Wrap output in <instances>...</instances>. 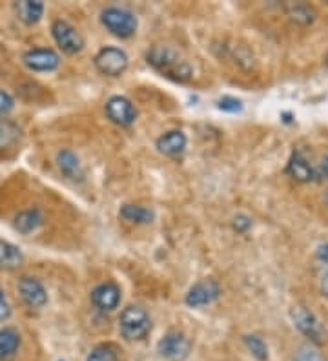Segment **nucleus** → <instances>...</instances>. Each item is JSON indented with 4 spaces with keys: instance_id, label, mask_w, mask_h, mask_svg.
I'll return each mask as SVG.
<instances>
[{
    "instance_id": "nucleus-30",
    "label": "nucleus",
    "mask_w": 328,
    "mask_h": 361,
    "mask_svg": "<svg viewBox=\"0 0 328 361\" xmlns=\"http://www.w3.org/2000/svg\"><path fill=\"white\" fill-rule=\"evenodd\" d=\"M315 256H317V259H320V261H324V263H328V243L321 245V247L315 250Z\"/></svg>"
},
{
    "instance_id": "nucleus-27",
    "label": "nucleus",
    "mask_w": 328,
    "mask_h": 361,
    "mask_svg": "<svg viewBox=\"0 0 328 361\" xmlns=\"http://www.w3.org/2000/svg\"><path fill=\"white\" fill-rule=\"evenodd\" d=\"M13 106H15L13 97H11L9 93H6L0 90V115L9 114V111L13 110Z\"/></svg>"
},
{
    "instance_id": "nucleus-8",
    "label": "nucleus",
    "mask_w": 328,
    "mask_h": 361,
    "mask_svg": "<svg viewBox=\"0 0 328 361\" xmlns=\"http://www.w3.org/2000/svg\"><path fill=\"white\" fill-rule=\"evenodd\" d=\"M292 319L293 325L299 329V332L305 334L306 338L310 339V341H314V343H323L324 339H327V332H324L320 319H317L312 312L303 309V307H298V309L292 310Z\"/></svg>"
},
{
    "instance_id": "nucleus-31",
    "label": "nucleus",
    "mask_w": 328,
    "mask_h": 361,
    "mask_svg": "<svg viewBox=\"0 0 328 361\" xmlns=\"http://www.w3.org/2000/svg\"><path fill=\"white\" fill-rule=\"evenodd\" d=\"M321 290L328 298V270L323 274V278H321Z\"/></svg>"
},
{
    "instance_id": "nucleus-33",
    "label": "nucleus",
    "mask_w": 328,
    "mask_h": 361,
    "mask_svg": "<svg viewBox=\"0 0 328 361\" xmlns=\"http://www.w3.org/2000/svg\"><path fill=\"white\" fill-rule=\"evenodd\" d=\"M324 203L328 204V192H327V195H324Z\"/></svg>"
},
{
    "instance_id": "nucleus-3",
    "label": "nucleus",
    "mask_w": 328,
    "mask_h": 361,
    "mask_svg": "<svg viewBox=\"0 0 328 361\" xmlns=\"http://www.w3.org/2000/svg\"><path fill=\"white\" fill-rule=\"evenodd\" d=\"M101 23L111 35L119 39H130L135 35L137 31V18L135 15L123 8H106L101 13Z\"/></svg>"
},
{
    "instance_id": "nucleus-19",
    "label": "nucleus",
    "mask_w": 328,
    "mask_h": 361,
    "mask_svg": "<svg viewBox=\"0 0 328 361\" xmlns=\"http://www.w3.org/2000/svg\"><path fill=\"white\" fill-rule=\"evenodd\" d=\"M20 345V334L15 329H0V361L13 357Z\"/></svg>"
},
{
    "instance_id": "nucleus-4",
    "label": "nucleus",
    "mask_w": 328,
    "mask_h": 361,
    "mask_svg": "<svg viewBox=\"0 0 328 361\" xmlns=\"http://www.w3.org/2000/svg\"><path fill=\"white\" fill-rule=\"evenodd\" d=\"M95 68L106 77H121L128 70V55L123 49L114 48V46H106L101 51L97 53Z\"/></svg>"
},
{
    "instance_id": "nucleus-25",
    "label": "nucleus",
    "mask_w": 328,
    "mask_h": 361,
    "mask_svg": "<svg viewBox=\"0 0 328 361\" xmlns=\"http://www.w3.org/2000/svg\"><path fill=\"white\" fill-rule=\"evenodd\" d=\"M293 361H324V357L321 356L317 350H314V348H301L298 354H296V357H293Z\"/></svg>"
},
{
    "instance_id": "nucleus-24",
    "label": "nucleus",
    "mask_w": 328,
    "mask_h": 361,
    "mask_svg": "<svg viewBox=\"0 0 328 361\" xmlns=\"http://www.w3.org/2000/svg\"><path fill=\"white\" fill-rule=\"evenodd\" d=\"M245 343H246V347H248L250 353L254 354L259 361L268 360V348L261 338H257V336H246Z\"/></svg>"
},
{
    "instance_id": "nucleus-16",
    "label": "nucleus",
    "mask_w": 328,
    "mask_h": 361,
    "mask_svg": "<svg viewBox=\"0 0 328 361\" xmlns=\"http://www.w3.org/2000/svg\"><path fill=\"white\" fill-rule=\"evenodd\" d=\"M15 11H17L18 20H22L28 26H33L42 18L44 15V4L39 0H24V2H17L15 4Z\"/></svg>"
},
{
    "instance_id": "nucleus-29",
    "label": "nucleus",
    "mask_w": 328,
    "mask_h": 361,
    "mask_svg": "<svg viewBox=\"0 0 328 361\" xmlns=\"http://www.w3.org/2000/svg\"><path fill=\"white\" fill-rule=\"evenodd\" d=\"M250 226H252V221H250V217L237 216L236 219H233V228H236L237 232H246Z\"/></svg>"
},
{
    "instance_id": "nucleus-1",
    "label": "nucleus",
    "mask_w": 328,
    "mask_h": 361,
    "mask_svg": "<svg viewBox=\"0 0 328 361\" xmlns=\"http://www.w3.org/2000/svg\"><path fill=\"white\" fill-rule=\"evenodd\" d=\"M146 59H148V64H152L166 79L175 80V82H186L192 79L193 70L190 62L170 46H153Z\"/></svg>"
},
{
    "instance_id": "nucleus-26",
    "label": "nucleus",
    "mask_w": 328,
    "mask_h": 361,
    "mask_svg": "<svg viewBox=\"0 0 328 361\" xmlns=\"http://www.w3.org/2000/svg\"><path fill=\"white\" fill-rule=\"evenodd\" d=\"M217 106H219V110L232 111V114L241 111V108H243L241 101H237V99H233V97H223L221 101H219Z\"/></svg>"
},
{
    "instance_id": "nucleus-21",
    "label": "nucleus",
    "mask_w": 328,
    "mask_h": 361,
    "mask_svg": "<svg viewBox=\"0 0 328 361\" xmlns=\"http://www.w3.org/2000/svg\"><path fill=\"white\" fill-rule=\"evenodd\" d=\"M20 139V128L8 119H0V150L11 148Z\"/></svg>"
},
{
    "instance_id": "nucleus-17",
    "label": "nucleus",
    "mask_w": 328,
    "mask_h": 361,
    "mask_svg": "<svg viewBox=\"0 0 328 361\" xmlns=\"http://www.w3.org/2000/svg\"><path fill=\"white\" fill-rule=\"evenodd\" d=\"M24 261L20 248L0 239V270H17Z\"/></svg>"
},
{
    "instance_id": "nucleus-23",
    "label": "nucleus",
    "mask_w": 328,
    "mask_h": 361,
    "mask_svg": "<svg viewBox=\"0 0 328 361\" xmlns=\"http://www.w3.org/2000/svg\"><path fill=\"white\" fill-rule=\"evenodd\" d=\"M87 361H121V357H119L117 348L114 345L106 343L93 348L90 356H87Z\"/></svg>"
},
{
    "instance_id": "nucleus-7",
    "label": "nucleus",
    "mask_w": 328,
    "mask_h": 361,
    "mask_svg": "<svg viewBox=\"0 0 328 361\" xmlns=\"http://www.w3.org/2000/svg\"><path fill=\"white\" fill-rule=\"evenodd\" d=\"M22 62L30 71L42 73V71L57 70L61 66V57H59L57 51L49 48H35L22 55Z\"/></svg>"
},
{
    "instance_id": "nucleus-2",
    "label": "nucleus",
    "mask_w": 328,
    "mask_h": 361,
    "mask_svg": "<svg viewBox=\"0 0 328 361\" xmlns=\"http://www.w3.org/2000/svg\"><path fill=\"white\" fill-rule=\"evenodd\" d=\"M119 326H121L123 338H126L128 341H140L152 331V319L142 307L130 305L121 314Z\"/></svg>"
},
{
    "instance_id": "nucleus-28",
    "label": "nucleus",
    "mask_w": 328,
    "mask_h": 361,
    "mask_svg": "<svg viewBox=\"0 0 328 361\" xmlns=\"http://www.w3.org/2000/svg\"><path fill=\"white\" fill-rule=\"evenodd\" d=\"M9 316H11V307H9L4 290H2V286H0V322L8 319Z\"/></svg>"
},
{
    "instance_id": "nucleus-9",
    "label": "nucleus",
    "mask_w": 328,
    "mask_h": 361,
    "mask_svg": "<svg viewBox=\"0 0 328 361\" xmlns=\"http://www.w3.org/2000/svg\"><path fill=\"white\" fill-rule=\"evenodd\" d=\"M106 115L111 123L119 124V126H131L137 119L135 106L131 104L130 99L115 95L106 102Z\"/></svg>"
},
{
    "instance_id": "nucleus-6",
    "label": "nucleus",
    "mask_w": 328,
    "mask_h": 361,
    "mask_svg": "<svg viewBox=\"0 0 328 361\" xmlns=\"http://www.w3.org/2000/svg\"><path fill=\"white\" fill-rule=\"evenodd\" d=\"M157 350L162 357L170 361H184L190 356L192 343L184 334L171 331L166 336H162L161 341L157 343Z\"/></svg>"
},
{
    "instance_id": "nucleus-22",
    "label": "nucleus",
    "mask_w": 328,
    "mask_h": 361,
    "mask_svg": "<svg viewBox=\"0 0 328 361\" xmlns=\"http://www.w3.org/2000/svg\"><path fill=\"white\" fill-rule=\"evenodd\" d=\"M286 13L292 18L293 23L301 24V26H306V24H312L315 18V11L306 4H292L286 8Z\"/></svg>"
},
{
    "instance_id": "nucleus-18",
    "label": "nucleus",
    "mask_w": 328,
    "mask_h": 361,
    "mask_svg": "<svg viewBox=\"0 0 328 361\" xmlns=\"http://www.w3.org/2000/svg\"><path fill=\"white\" fill-rule=\"evenodd\" d=\"M119 216L131 225H148L153 221V212L145 207H139V204H124L119 212Z\"/></svg>"
},
{
    "instance_id": "nucleus-32",
    "label": "nucleus",
    "mask_w": 328,
    "mask_h": 361,
    "mask_svg": "<svg viewBox=\"0 0 328 361\" xmlns=\"http://www.w3.org/2000/svg\"><path fill=\"white\" fill-rule=\"evenodd\" d=\"M321 166H323V172H324V176L328 177V155H327V157L323 159V164H321Z\"/></svg>"
},
{
    "instance_id": "nucleus-11",
    "label": "nucleus",
    "mask_w": 328,
    "mask_h": 361,
    "mask_svg": "<svg viewBox=\"0 0 328 361\" xmlns=\"http://www.w3.org/2000/svg\"><path fill=\"white\" fill-rule=\"evenodd\" d=\"M92 303L102 312H111L121 303V288L115 283H102L92 290Z\"/></svg>"
},
{
    "instance_id": "nucleus-13",
    "label": "nucleus",
    "mask_w": 328,
    "mask_h": 361,
    "mask_svg": "<svg viewBox=\"0 0 328 361\" xmlns=\"http://www.w3.org/2000/svg\"><path fill=\"white\" fill-rule=\"evenodd\" d=\"M186 135L181 130H171L157 139V150L168 157H179L186 150Z\"/></svg>"
},
{
    "instance_id": "nucleus-15",
    "label": "nucleus",
    "mask_w": 328,
    "mask_h": 361,
    "mask_svg": "<svg viewBox=\"0 0 328 361\" xmlns=\"http://www.w3.org/2000/svg\"><path fill=\"white\" fill-rule=\"evenodd\" d=\"M57 166L62 172V176H66L68 179H83V166H80L79 157L73 154L71 150H62L57 154Z\"/></svg>"
},
{
    "instance_id": "nucleus-12",
    "label": "nucleus",
    "mask_w": 328,
    "mask_h": 361,
    "mask_svg": "<svg viewBox=\"0 0 328 361\" xmlns=\"http://www.w3.org/2000/svg\"><path fill=\"white\" fill-rule=\"evenodd\" d=\"M221 294V288L215 281H201L193 285L186 294V305L197 309V307H205V305L214 303Z\"/></svg>"
},
{
    "instance_id": "nucleus-5",
    "label": "nucleus",
    "mask_w": 328,
    "mask_h": 361,
    "mask_svg": "<svg viewBox=\"0 0 328 361\" xmlns=\"http://www.w3.org/2000/svg\"><path fill=\"white\" fill-rule=\"evenodd\" d=\"M51 35L57 42L59 48L66 53V55H75V53L83 51L84 48V37L80 35V31L77 27L71 26L66 20H55L51 24Z\"/></svg>"
},
{
    "instance_id": "nucleus-14",
    "label": "nucleus",
    "mask_w": 328,
    "mask_h": 361,
    "mask_svg": "<svg viewBox=\"0 0 328 361\" xmlns=\"http://www.w3.org/2000/svg\"><path fill=\"white\" fill-rule=\"evenodd\" d=\"M286 173H288L293 180H298V183H310V180L314 179V170H312L308 161H306L299 152H296V154L290 157L288 164H286Z\"/></svg>"
},
{
    "instance_id": "nucleus-10",
    "label": "nucleus",
    "mask_w": 328,
    "mask_h": 361,
    "mask_svg": "<svg viewBox=\"0 0 328 361\" xmlns=\"http://www.w3.org/2000/svg\"><path fill=\"white\" fill-rule=\"evenodd\" d=\"M18 294H20L22 301L30 307V309H42L44 305L48 303V294H46V288H44L42 283L37 278H30V276H24V278L18 279Z\"/></svg>"
},
{
    "instance_id": "nucleus-20",
    "label": "nucleus",
    "mask_w": 328,
    "mask_h": 361,
    "mask_svg": "<svg viewBox=\"0 0 328 361\" xmlns=\"http://www.w3.org/2000/svg\"><path fill=\"white\" fill-rule=\"evenodd\" d=\"M42 214L37 208L33 210H24L15 217V228L20 233L28 235V233L35 232L40 225H42Z\"/></svg>"
}]
</instances>
